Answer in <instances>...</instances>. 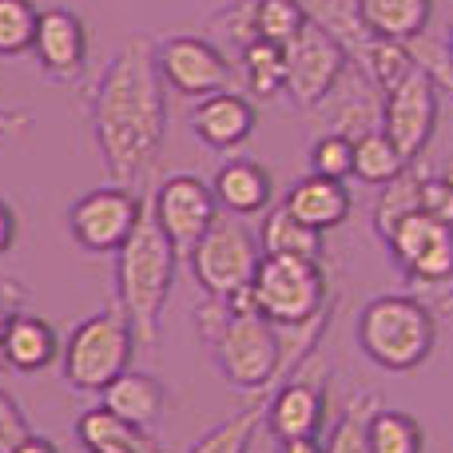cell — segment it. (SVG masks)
Wrapping results in <instances>:
<instances>
[{
    "label": "cell",
    "instance_id": "9a60e30c",
    "mask_svg": "<svg viewBox=\"0 0 453 453\" xmlns=\"http://www.w3.org/2000/svg\"><path fill=\"white\" fill-rule=\"evenodd\" d=\"M322 422H326V374L314 370L311 358L295 370L290 378H282L266 398V426L279 441L287 438H319Z\"/></svg>",
    "mask_w": 453,
    "mask_h": 453
},
{
    "label": "cell",
    "instance_id": "f1b7e54d",
    "mask_svg": "<svg viewBox=\"0 0 453 453\" xmlns=\"http://www.w3.org/2000/svg\"><path fill=\"white\" fill-rule=\"evenodd\" d=\"M422 183H426V175H418L414 164H410L406 172L398 175V180H390L382 188V196H378V207H374V231L382 234V239L402 219H406V215L422 211Z\"/></svg>",
    "mask_w": 453,
    "mask_h": 453
},
{
    "label": "cell",
    "instance_id": "cb8c5ba5",
    "mask_svg": "<svg viewBox=\"0 0 453 453\" xmlns=\"http://www.w3.org/2000/svg\"><path fill=\"white\" fill-rule=\"evenodd\" d=\"M311 16V24L326 28L338 44L350 52V60H362V52L370 48V32L362 24V0H298Z\"/></svg>",
    "mask_w": 453,
    "mask_h": 453
},
{
    "label": "cell",
    "instance_id": "83f0119b",
    "mask_svg": "<svg viewBox=\"0 0 453 453\" xmlns=\"http://www.w3.org/2000/svg\"><path fill=\"white\" fill-rule=\"evenodd\" d=\"M239 72L255 100H271V96H279L282 88H287V52H282L279 44L255 40L250 48H242Z\"/></svg>",
    "mask_w": 453,
    "mask_h": 453
},
{
    "label": "cell",
    "instance_id": "8992f818",
    "mask_svg": "<svg viewBox=\"0 0 453 453\" xmlns=\"http://www.w3.org/2000/svg\"><path fill=\"white\" fill-rule=\"evenodd\" d=\"M250 290H255V306L274 326H295L330 306V287L319 258L263 255Z\"/></svg>",
    "mask_w": 453,
    "mask_h": 453
},
{
    "label": "cell",
    "instance_id": "277c9868",
    "mask_svg": "<svg viewBox=\"0 0 453 453\" xmlns=\"http://www.w3.org/2000/svg\"><path fill=\"white\" fill-rule=\"evenodd\" d=\"M358 346L386 374H410L426 366L438 346V319L418 295H378L358 314Z\"/></svg>",
    "mask_w": 453,
    "mask_h": 453
},
{
    "label": "cell",
    "instance_id": "836d02e7",
    "mask_svg": "<svg viewBox=\"0 0 453 453\" xmlns=\"http://www.w3.org/2000/svg\"><path fill=\"white\" fill-rule=\"evenodd\" d=\"M255 20H258V40L287 48L311 24V16H306V8L298 0H255Z\"/></svg>",
    "mask_w": 453,
    "mask_h": 453
},
{
    "label": "cell",
    "instance_id": "d6a6232c",
    "mask_svg": "<svg viewBox=\"0 0 453 453\" xmlns=\"http://www.w3.org/2000/svg\"><path fill=\"white\" fill-rule=\"evenodd\" d=\"M362 68L370 72V80H374L382 92H390V88H398L402 80L410 76V72L418 68L414 64V52H410V44H398V40H370V48L362 52Z\"/></svg>",
    "mask_w": 453,
    "mask_h": 453
},
{
    "label": "cell",
    "instance_id": "1f68e13d",
    "mask_svg": "<svg viewBox=\"0 0 453 453\" xmlns=\"http://www.w3.org/2000/svg\"><path fill=\"white\" fill-rule=\"evenodd\" d=\"M226 56L234 52V60L242 56V48H250L258 40V20H255V0H234V4L211 12V36Z\"/></svg>",
    "mask_w": 453,
    "mask_h": 453
},
{
    "label": "cell",
    "instance_id": "e0dca14e",
    "mask_svg": "<svg viewBox=\"0 0 453 453\" xmlns=\"http://www.w3.org/2000/svg\"><path fill=\"white\" fill-rule=\"evenodd\" d=\"M255 124H258L255 104H250L247 96L231 92V88L215 92V96H203V100L196 104V111H191V132L211 151L242 148V143L250 140V132H255Z\"/></svg>",
    "mask_w": 453,
    "mask_h": 453
},
{
    "label": "cell",
    "instance_id": "7c38bea8",
    "mask_svg": "<svg viewBox=\"0 0 453 453\" xmlns=\"http://www.w3.org/2000/svg\"><path fill=\"white\" fill-rule=\"evenodd\" d=\"M382 111H386V92L370 80V72L362 68L358 60H346L342 76H338L334 88L311 108V116L322 132L346 135V140H362L366 132L382 127Z\"/></svg>",
    "mask_w": 453,
    "mask_h": 453
},
{
    "label": "cell",
    "instance_id": "603a6c76",
    "mask_svg": "<svg viewBox=\"0 0 453 453\" xmlns=\"http://www.w3.org/2000/svg\"><path fill=\"white\" fill-rule=\"evenodd\" d=\"M434 20V0H362V24L378 40H410L426 36Z\"/></svg>",
    "mask_w": 453,
    "mask_h": 453
},
{
    "label": "cell",
    "instance_id": "9c48e42d",
    "mask_svg": "<svg viewBox=\"0 0 453 453\" xmlns=\"http://www.w3.org/2000/svg\"><path fill=\"white\" fill-rule=\"evenodd\" d=\"M143 207L148 199L135 196V188H119V183L96 188L84 199H76V207L68 211L72 239L92 255H116L127 242V234L135 231Z\"/></svg>",
    "mask_w": 453,
    "mask_h": 453
},
{
    "label": "cell",
    "instance_id": "7a4b0ae2",
    "mask_svg": "<svg viewBox=\"0 0 453 453\" xmlns=\"http://www.w3.org/2000/svg\"><path fill=\"white\" fill-rule=\"evenodd\" d=\"M175 271H180V250L156 223L148 203L135 231L116 250V306L132 322L135 342L148 350L159 346V319H164V306L172 298Z\"/></svg>",
    "mask_w": 453,
    "mask_h": 453
},
{
    "label": "cell",
    "instance_id": "4fadbf2b",
    "mask_svg": "<svg viewBox=\"0 0 453 453\" xmlns=\"http://www.w3.org/2000/svg\"><path fill=\"white\" fill-rule=\"evenodd\" d=\"M151 215L164 226L167 239L175 242V250L191 255V247L219 219V199H215L211 183H203L191 172H180V175H167L156 188V196H151Z\"/></svg>",
    "mask_w": 453,
    "mask_h": 453
},
{
    "label": "cell",
    "instance_id": "ffe728a7",
    "mask_svg": "<svg viewBox=\"0 0 453 453\" xmlns=\"http://www.w3.org/2000/svg\"><path fill=\"white\" fill-rule=\"evenodd\" d=\"M100 398H104L100 406H108L116 418H124L127 426H140V430H151L164 418V406H167L164 382L143 374V370H124Z\"/></svg>",
    "mask_w": 453,
    "mask_h": 453
},
{
    "label": "cell",
    "instance_id": "7bdbcfd3",
    "mask_svg": "<svg viewBox=\"0 0 453 453\" xmlns=\"http://www.w3.org/2000/svg\"><path fill=\"white\" fill-rule=\"evenodd\" d=\"M12 453H60V449H56V441H52V438H40V434H28V438H24Z\"/></svg>",
    "mask_w": 453,
    "mask_h": 453
},
{
    "label": "cell",
    "instance_id": "4316f807",
    "mask_svg": "<svg viewBox=\"0 0 453 453\" xmlns=\"http://www.w3.org/2000/svg\"><path fill=\"white\" fill-rule=\"evenodd\" d=\"M263 422H266V394H258L247 410H239V414H231L215 430H207L188 453H247L250 441H255V430Z\"/></svg>",
    "mask_w": 453,
    "mask_h": 453
},
{
    "label": "cell",
    "instance_id": "30bf717a",
    "mask_svg": "<svg viewBox=\"0 0 453 453\" xmlns=\"http://www.w3.org/2000/svg\"><path fill=\"white\" fill-rule=\"evenodd\" d=\"M156 68L164 84L180 96L203 100L234 84V64L207 36H167L156 44Z\"/></svg>",
    "mask_w": 453,
    "mask_h": 453
},
{
    "label": "cell",
    "instance_id": "4dcf8cb0",
    "mask_svg": "<svg viewBox=\"0 0 453 453\" xmlns=\"http://www.w3.org/2000/svg\"><path fill=\"white\" fill-rule=\"evenodd\" d=\"M426 434L414 414L402 410H378L370 418V453H422Z\"/></svg>",
    "mask_w": 453,
    "mask_h": 453
},
{
    "label": "cell",
    "instance_id": "d6986e66",
    "mask_svg": "<svg viewBox=\"0 0 453 453\" xmlns=\"http://www.w3.org/2000/svg\"><path fill=\"white\" fill-rule=\"evenodd\" d=\"M282 207H287L295 219H303L306 226H314V231H334V226H342L350 219L354 199L342 180H326V175L311 172L287 191Z\"/></svg>",
    "mask_w": 453,
    "mask_h": 453
},
{
    "label": "cell",
    "instance_id": "2e32d148",
    "mask_svg": "<svg viewBox=\"0 0 453 453\" xmlns=\"http://www.w3.org/2000/svg\"><path fill=\"white\" fill-rule=\"evenodd\" d=\"M32 56L40 72L52 76L56 84L76 80L88 64V28L72 8H44L32 36Z\"/></svg>",
    "mask_w": 453,
    "mask_h": 453
},
{
    "label": "cell",
    "instance_id": "f35d334b",
    "mask_svg": "<svg viewBox=\"0 0 453 453\" xmlns=\"http://www.w3.org/2000/svg\"><path fill=\"white\" fill-rule=\"evenodd\" d=\"M20 306H24V287H16V282H0V342H4L12 319L20 314Z\"/></svg>",
    "mask_w": 453,
    "mask_h": 453
},
{
    "label": "cell",
    "instance_id": "44dd1931",
    "mask_svg": "<svg viewBox=\"0 0 453 453\" xmlns=\"http://www.w3.org/2000/svg\"><path fill=\"white\" fill-rule=\"evenodd\" d=\"M0 354H4L8 370H16V374H36V370L56 362L60 338H56L52 322L40 319V314H16L4 342H0Z\"/></svg>",
    "mask_w": 453,
    "mask_h": 453
},
{
    "label": "cell",
    "instance_id": "ab89813d",
    "mask_svg": "<svg viewBox=\"0 0 453 453\" xmlns=\"http://www.w3.org/2000/svg\"><path fill=\"white\" fill-rule=\"evenodd\" d=\"M16 234H20V219H16V211L4 203V199H0V255H4V250H12Z\"/></svg>",
    "mask_w": 453,
    "mask_h": 453
},
{
    "label": "cell",
    "instance_id": "ee69618b",
    "mask_svg": "<svg viewBox=\"0 0 453 453\" xmlns=\"http://www.w3.org/2000/svg\"><path fill=\"white\" fill-rule=\"evenodd\" d=\"M446 175H449V180H453V164H449V172H446Z\"/></svg>",
    "mask_w": 453,
    "mask_h": 453
},
{
    "label": "cell",
    "instance_id": "e575fe53",
    "mask_svg": "<svg viewBox=\"0 0 453 453\" xmlns=\"http://www.w3.org/2000/svg\"><path fill=\"white\" fill-rule=\"evenodd\" d=\"M40 8L32 0H0V56L32 52Z\"/></svg>",
    "mask_w": 453,
    "mask_h": 453
},
{
    "label": "cell",
    "instance_id": "3957f363",
    "mask_svg": "<svg viewBox=\"0 0 453 453\" xmlns=\"http://www.w3.org/2000/svg\"><path fill=\"white\" fill-rule=\"evenodd\" d=\"M196 322L219 374L234 390L266 394L279 386V326L263 311H239L226 298L207 295Z\"/></svg>",
    "mask_w": 453,
    "mask_h": 453
},
{
    "label": "cell",
    "instance_id": "8d00e7d4",
    "mask_svg": "<svg viewBox=\"0 0 453 453\" xmlns=\"http://www.w3.org/2000/svg\"><path fill=\"white\" fill-rule=\"evenodd\" d=\"M422 211L453 226V180H449V175H426V183H422Z\"/></svg>",
    "mask_w": 453,
    "mask_h": 453
},
{
    "label": "cell",
    "instance_id": "b9f144b4",
    "mask_svg": "<svg viewBox=\"0 0 453 453\" xmlns=\"http://www.w3.org/2000/svg\"><path fill=\"white\" fill-rule=\"evenodd\" d=\"M279 453H326L319 438H287L279 441Z\"/></svg>",
    "mask_w": 453,
    "mask_h": 453
},
{
    "label": "cell",
    "instance_id": "8fae6325",
    "mask_svg": "<svg viewBox=\"0 0 453 453\" xmlns=\"http://www.w3.org/2000/svg\"><path fill=\"white\" fill-rule=\"evenodd\" d=\"M441 116V92L430 80V72L414 68L398 88L386 92L382 111V132L394 140V148L406 156V164H418L430 148L434 132H438Z\"/></svg>",
    "mask_w": 453,
    "mask_h": 453
},
{
    "label": "cell",
    "instance_id": "d590c367",
    "mask_svg": "<svg viewBox=\"0 0 453 453\" xmlns=\"http://www.w3.org/2000/svg\"><path fill=\"white\" fill-rule=\"evenodd\" d=\"M311 172L346 183L354 175V140L334 135V132H322L311 148Z\"/></svg>",
    "mask_w": 453,
    "mask_h": 453
},
{
    "label": "cell",
    "instance_id": "74e56055",
    "mask_svg": "<svg viewBox=\"0 0 453 453\" xmlns=\"http://www.w3.org/2000/svg\"><path fill=\"white\" fill-rule=\"evenodd\" d=\"M28 434L32 430H28V422H24L20 406H16V402L0 390V453H12L24 438H28Z\"/></svg>",
    "mask_w": 453,
    "mask_h": 453
},
{
    "label": "cell",
    "instance_id": "7402d4cb",
    "mask_svg": "<svg viewBox=\"0 0 453 453\" xmlns=\"http://www.w3.org/2000/svg\"><path fill=\"white\" fill-rule=\"evenodd\" d=\"M76 438L88 453H164L151 441V430L127 426L108 406H92L76 418Z\"/></svg>",
    "mask_w": 453,
    "mask_h": 453
},
{
    "label": "cell",
    "instance_id": "f546056e",
    "mask_svg": "<svg viewBox=\"0 0 453 453\" xmlns=\"http://www.w3.org/2000/svg\"><path fill=\"white\" fill-rule=\"evenodd\" d=\"M378 414L374 394L358 390L350 402H346L342 418L330 430V441L322 449L326 453H370V418Z\"/></svg>",
    "mask_w": 453,
    "mask_h": 453
},
{
    "label": "cell",
    "instance_id": "6da1fadb",
    "mask_svg": "<svg viewBox=\"0 0 453 453\" xmlns=\"http://www.w3.org/2000/svg\"><path fill=\"white\" fill-rule=\"evenodd\" d=\"M92 132L111 183L140 188L151 175L167 135V84L148 36H127L100 72L92 92Z\"/></svg>",
    "mask_w": 453,
    "mask_h": 453
},
{
    "label": "cell",
    "instance_id": "60d3db41",
    "mask_svg": "<svg viewBox=\"0 0 453 453\" xmlns=\"http://www.w3.org/2000/svg\"><path fill=\"white\" fill-rule=\"evenodd\" d=\"M28 127H32V116H28V111H8V108H0V135L16 140V135H24Z\"/></svg>",
    "mask_w": 453,
    "mask_h": 453
},
{
    "label": "cell",
    "instance_id": "484cf974",
    "mask_svg": "<svg viewBox=\"0 0 453 453\" xmlns=\"http://www.w3.org/2000/svg\"><path fill=\"white\" fill-rule=\"evenodd\" d=\"M406 156L394 148V140L378 127V132H366L362 140H354V180L370 183V188H386L390 180H398L406 172Z\"/></svg>",
    "mask_w": 453,
    "mask_h": 453
},
{
    "label": "cell",
    "instance_id": "52a82bcc",
    "mask_svg": "<svg viewBox=\"0 0 453 453\" xmlns=\"http://www.w3.org/2000/svg\"><path fill=\"white\" fill-rule=\"evenodd\" d=\"M386 247L410 274V295L426 306L430 298H453V226L426 211L406 215L390 234Z\"/></svg>",
    "mask_w": 453,
    "mask_h": 453
},
{
    "label": "cell",
    "instance_id": "ac0fdd59",
    "mask_svg": "<svg viewBox=\"0 0 453 453\" xmlns=\"http://www.w3.org/2000/svg\"><path fill=\"white\" fill-rule=\"evenodd\" d=\"M215 199H219V211L234 215V219H250V215H263L274 199V180L258 159H226L215 172L211 183Z\"/></svg>",
    "mask_w": 453,
    "mask_h": 453
},
{
    "label": "cell",
    "instance_id": "d4e9b609",
    "mask_svg": "<svg viewBox=\"0 0 453 453\" xmlns=\"http://www.w3.org/2000/svg\"><path fill=\"white\" fill-rule=\"evenodd\" d=\"M258 247L263 255H295V258H322V231L306 226L303 219L287 211V207H271L258 231Z\"/></svg>",
    "mask_w": 453,
    "mask_h": 453
},
{
    "label": "cell",
    "instance_id": "5b68a950",
    "mask_svg": "<svg viewBox=\"0 0 453 453\" xmlns=\"http://www.w3.org/2000/svg\"><path fill=\"white\" fill-rule=\"evenodd\" d=\"M135 334L119 306L96 311L68 334L64 346V382L80 394H104L124 370H132Z\"/></svg>",
    "mask_w": 453,
    "mask_h": 453
},
{
    "label": "cell",
    "instance_id": "5bb4252c",
    "mask_svg": "<svg viewBox=\"0 0 453 453\" xmlns=\"http://www.w3.org/2000/svg\"><path fill=\"white\" fill-rule=\"evenodd\" d=\"M282 52H287V88L282 92L303 111H311L334 88V80L342 76L346 60H350V52L319 24H306Z\"/></svg>",
    "mask_w": 453,
    "mask_h": 453
},
{
    "label": "cell",
    "instance_id": "ba28073f",
    "mask_svg": "<svg viewBox=\"0 0 453 453\" xmlns=\"http://www.w3.org/2000/svg\"><path fill=\"white\" fill-rule=\"evenodd\" d=\"M188 258L191 271H196V282L207 295L231 298L255 282V271L263 263V247H258V234H250L234 215H219L211 223V231L191 247Z\"/></svg>",
    "mask_w": 453,
    "mask_h": 453
}]
</instances>
